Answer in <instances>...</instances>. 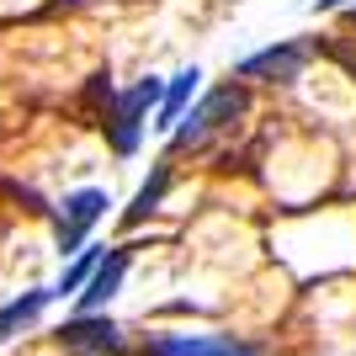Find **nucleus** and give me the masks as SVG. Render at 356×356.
Returning a JSON list of instances; mask_svg holds the SVG:
<instances>
[{"label": "nucleus", "instance_id": "obj_1", "mask_svg": "<svg viewBox=\"0 0 356 356\" xmlns=\"http://www.w3.org/2000/svg\"><path fill=\"white\" fill-rule=\"evenodd\" d=\"M250 106V96H245V86H223L213 90V96H202V102L186 112V118L176 122V149H197V144H208L218 128H229V122L239 118Z\"/></svg>", "mask_w": 356, "mask_h": 356}, {"label": "nucleus", "instance_id": "obj_2", "mask_svg": "<svg viewBox=\"0 0 356 356\" xmlns=\"http://www.w3.org/2000/svg\"><path fill=\"white\" fill-rule=\"evenodd\" d=\"M160 80H138L128 96H118V112H112V149L118 154H134L138 149V134H144V118H149V106L160 102Z\"/></svg>", "mask_w": 356, "mask_h": 356}, {"label": "nucleus", "instance_id": "obj_3", "mask_svg": "<svg viewBox=\"0 0 356 356\" xmlns=\"http://www.w3.org/2000/svg\"><path fill=\"white\" fill-rule=\"evenodd\" d=\"M106 213V192H96V186H86V192L64 197V218H59V250L64 255H80L86 250V234L90 223Z\"/></svg>", "mask_w": 356, "mask_h": 356}, {"label": "nucleus", "instance_id": "obj_4", "mask_svg": "<svg viewBox=\"0 0 356 356\" xmlns=\"http://www.w3.org/2000/svg\"><path fill=\"white\" fill-rule=\"evenodd\" d=\"M128 261H134V250H128V245H118V250L106 255L102 266L90 271V282L80 287V319H86V314H96L102 303H112V298H118V287H122V271H128Z\"/></svg>", "mask_w": 356, "mask_h": 356}, {"label": "nucleus", "instance_id": "obj_5", "mask_svg": "<svg viewBox=\"0 0 356 356\" xmlns=\"http://www.w3.org/2000/svg\"><path fill=\"white\" fill-rule=\"evenodd\" d=\"M303 48L298 43H282V48H266V54H250V59L239 64V74L245 80H298L303 74Z\"/></svg>", "mask_w": 356, "mask_h": 356}, {"label": "nucleus", "instance_id": "obj_6", "mask_svg": "<svg viewBox=\"0 0 356 356\" xmlns=\"http://www.w3.org/2000/svg\"><path fill=\"white\" fill-rule=\"evenodd\" d=\"M59 346H70V351H118V325L112 319H96V314H86V319H70V325L59 330Z\"/></svg>", "mask_w": 356, "mask_h": 356}, {"label": "nucleus", "instance_id": "obj_7", "mask_svg": "<svg viewBox=\"0 0 356 356\" xmlns=\"http://www.w3.org/2000/svg\"><path fill=\"white\" fill-rule=\"evenodd\" d=\"M149 356H250L234 341H213V335H170V341H154Z\"/></svg>", "mask_w": 356, "mask_h": 356}, {"label": "nucleus", "instance_id": "obj_8", "mask_svg": "<svg viewBox=\"0 0 356 356\" xmlns=\"http://www.w3.org/2000/svg\"><path fill=\"white\" fill-rule=\"evenodd\" d=\"M197 80H202L197 70H181L176 80L160 90V122H154V128H176V122L186 118V102L197 96Z\"/></svg>", "mask_w": 356, "mask_h": 356}, {"label": "nucleus", "instance_id": "obj_9", "mask_svg": "<svg viewBox=\"0 0 356 356\" xmlns=\"http://www.w3.org/2000/svg\"><path fill=\"white\" fill-rule=\"evenodd\" d=\"M48 298H54L48 287H32V293H22L16 303H6V309H0V341H11L16 330H27L32 319L48 309Z\"/></svg>", "mask_w": 356, "mask_h": 356}, {"label": "nucleus", "instance_id": "obj_10", "mask_svg": "<svg viewBox=\"0 0 356 356\" xmlns=\"http://www.w3.org/2000/svg\"><path fill=\"white\" fill-rule=\"evenodd\" d=\"M165 186H170V165H154V176L144 181V186H138V197H134V208H128V229H134V223H144L149 213L160 208V197H165Z\"/></svg>", "mask_w": 356, "mask_h": 356}, {"label": "nucleus", "instance_id": "obj_11", "mask_svg": "<svg viewBox=\"0 0 356 356\" xmlns=\"http://www.w3.org/2000/svg\"><path fill=\"white\" fill-rule=\"evenodd\" d=\"M96 266H102V250H80V255H74V266L59 277V287H48V293H54V298H70V293H80V287L90 282V271H96Z\"/></svg>", "mask_w": 356, "mask_h": 356}, {"label": "nucleus", "instance_id": "obj_12", "mask_svg": "<svg viewBox=\"0 0 356 356\" xmlns=\"http://www.w3.org/2000/svg\"><path fill=\"white\" fill-rule=\"evenodd\" d=\"M335 6H341V0H314V11H335Z\"/></svg>", "mask_w": 356, "mask_h": 356}]
</instances>
